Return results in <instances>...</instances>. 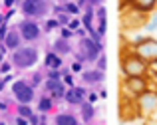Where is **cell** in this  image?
<instances>
[{"mask_svg":"<svg viewBox=\"0 0 157 125\" xmlns=\"http://www.w3.org/2000/svg\"><path fill=\"white\" fill-rule=\"evenodd\" d=\"M147 68H149V66H147L137 54H133V50L127 52L125 56L121 54V72L125 74L127 78H145Z\"/></svg>","mask_w":157,"mask_h":125,"instance_id":"6da1fadb","label":"cell"},{"mask_svg":"<svg viewBox=\"0 0 157 125\" xmlns=\"http://www.w3.org/2000/svg\"><path fill=\"white\" fill-rule=\"evenodd\" d=\"M133 54H137V56L141 58L147 66H149V64H155V62H157V40L145 38V40L135 42Z\"/></svg>","mask_w":157,"mask_h":125,"instance_id":"7a4b0ae2","label":"cell"},{"mask_svg":"<svg viewBox=\"0 0 157 125\" xmlns=\"http://www.w3.org/2000/svg\"><path fill=\"white\" fill-rule=\"evenodd\" d=\"M135 107H137V115L141 117H151V115L157 113V91H149L141 93L135 101Z\"/></svg>","mask_w":157,"mask_h":125,"instance_id":"3957f363","label":"cell"},{"mask_svg":"<svg viewBox=\"0 0 157 125\" xmlns=\"http://www.w3.org/2000/svg\"><path fill=\"white\" fill-rule=\"evenodd\" d=\"M121 28L123 30H135V28L143 26L147 22V14L145 12H139L135 8H129V10L121 12Z\"/></svg>","mask_w":157,"mask_h":125,"instance_id":"277c9868","label":"cell"},{"mask_svg":"<svg viewBox=\"0 0 157 125\" xmlns=\"http://www.w3.org/2000/svg\"><path fill=\"white\" fill-rule=\"evenodd\" d=\"M38 60V52L34 48H18L12 56V62H14L16 68H32Z\"/></svg>","mask_w":157,"mask_h":125,"instance_id":"5b68a950","label":"cell"},{"mask_svg":"<svg viewBox=\"0 0 157 125\" xmlns=\"http://www.w3.org/2000/svg\"><path fill=\"white\" fill-rule=\"evenodd\" d=\"M100 50H101L100 42H96L92 38H84L80 42V58H84V60L94 62L98 56H100Z\"/></svg>","mask_w":157,"mask_h":125,"instance_id":"8992f818","label":"cell"},{"mask_svg":"<svg viewBox=\"0 0 157 125\" xmlns=\"http://www.w3.org/2000/svg\"><path fill=\"white\" fill-rule=\"evenodd\" d=\"M22 12L26 16H32V18L44 16L48 12V2L46 0H24L22 2Z\"/></svg>","mask_w":157,"mask_h":125,"instance_id":"52a82bcc","label":"cell"},{"mask_svg":"<svg viewBox=\"0 0 157 125\" xmlns=\"http://www.w3.org/2000/svg\"><path fill=\"white\" fill-rule=\"evenodd\" d=\"M125 93L131 95V97H139L141 93L147 91V80L145 78H125Z\"/></svg>","mask_w":157,"mask_h":125,"instance_id":"ba28073f","label":"cell"},{"mask_svg":"<svg viewBox=\"0 0 157 125\" xmlns=\"http://www.w3.org/2000/svg\"><path fill=\"white\" fill-rule=\"evenodd\" d=\"M12 91H14V97L18 99L20 103H24V105L34 99V89H32V85H28L26 81H16L14 85H12Z\"/></svg>","mask_w":157,"mask_h":125,"instance_id":"9c48e42d","label":"cell"},{"mask_svg":"<svg viewBox=\"0 0 157 125\" xmlns=\"http://www.w3.org/2000/svg\"><path fill=\"white\" fill-rule=\"evenodd\" d=\"M119 117H121L123 121H131V119L137 117V107H135V103L129 105V99L127 97L119 99Z\"/></svg>","mask_w":157,"mask_h":125,"instance_id":"30bf717a","label":"cell"},{"mask_svg":"<svg viewBox=\"0 0 157 125\" xmlns=\"http://www.w3.org/2000/svg\"><path fill=\"white\" fill-rule=\"evenodd\" d=\"M20 36H22L24 40H36L40 36V28L36 26L32 20H24V22H20Z\"/></svg>","mask_w":157,"mask_h":125,"instance_id":"8fae6325","label":"cell"},{"mask_svg":"<svg viewBox=\"0 0 157 125\" xmlns=\"http://www.w3.org/2000/svg\"><path fill=\"white\" fill-rule=\"evenodd\" d=\"M129 4L135 8V10H139V12H151L155 8V4H157V0H129Z\"/></svg>","mask_w":157,"mask_h":125,"instance_id":"7c38bea8","label":"cell"},{"mask_svg":"<svg viewBox=\"0 0 157 125\" xmlns=\"http://www.w3.org/2000/svg\"><path fill=\"white\" fill-rule=\"evenodd\" d=\"M66 99H68V103H78V105H80V103L84 101V89H82V87H72V89L66 93Z\"/></svg>","mask_w":157,"mask_h":125,"instance_id":"4fadbf2b","label":"cell"},{"mask_svg":"<svg viewBox=\"0 0 157 125\" xmlns=\"http://www.w3.org/2000/svg\"><path fill=\"white\" fill-rule=\"evenodd\" d=\"M46 87L52 91L56 97H64L66 95V89H64V85H62V81L60 80H48L46 81Z\"/></svg>","mask_w":157,"mask_h":125,"instance_id":"5bb4252c","label":"cell"},{"mask_svg":"<svg viewBox=\"0 0 157 125\" xmlns=\"http://www.w3.org/2000/svg\"><path fill=\"white\" fill-rule=\"evenodd\" d=\"M18 46H20V34L18 32H8L6 34V48L18 50Z\"/></svg>","mask_w":157,"mask_h":125,"instance_id":"9a60e30c","label":"cell"},{"mask_svg":"<svg viewBox=\"0 0 157 125\" xmlns=\"http://www.w3.org/2000/svg\"><path fill=\"white\" fill-rule=\"evenodd\" d=\"M56 125H78V121H76V117L70 115V113H60L56 117Z\"/></svg>","mask_w":157,"mask_h":125,"instance_id":"2e32d148","label":"cell"},{"mask_svg":"<svg viewBox=\"0 0 157 125\" xmlns=\"http://www.w3.org/2000/svg\"><path fill=\"white\" fill-rule=\"evenodd\" d=\"M101 80H104V74H101L100 70L84 74V81H88V83H98V81H101Z\"/></svg>","mask_w":157,"mask_h":125,"instance_id":"e0dca14e","label":"cell"},{"mask_svg":"<svg viewBox=\"0 0 157 125\" xmlns=\"http://www.w3.org/2000/svg\"><path fill=\"white\" fill-rule=\"evenodd\" d=\"M98 24H100V28H98V36L105 34V10H104V8L98 10Z\"/></svg>","mask_w":157,"mask_h":125,"instance_id":"ac0fdd59","label":"cell"},{"mask_svg":"<svg viewBox=\"0 0 157 125\" xmlns=\"http://www.w3.org/2000/svg\"><path fill=\"white\" fill-rule=\"evenodd\" d=\"M46 66L48 68H60L62 66V60H60V56H56V54H48L46 56Z\"/></svg>","mask_w":157,"mask_h":125,"instance_id":"d6986e66","label":"cell"},{"mask_svg":"<svg viewBox=\"0 0 157 125\" xmlns=\"http://www.w3.org/2000/svg\"><path fill=\"white\" fill-rule=\"evenodd\" d=\"M54 48H56L58 54H68V52H70V46H68V42H66L64 38H62V40H56Z\"/></svg>","mask_w":157,"mask_h":125,"instance_id":"ffe728a7","label":"cell"},{"mask_svg":"<svg viewBox=\"0 0 157 125\" xmlns=\"http://www.w3.org/2000/svg\"><path fill=\"white\" fill-rule=\"evenodd\" d=\"M82 115H84L86 121H90V119L94 117V107L90 105V103H84V105H82Z\"/></svg>","mask_w":157,"mask_h":125,"instance_id":"44dd1931","label":"cell"},{"mask_svg":"<svg viewBox=\"0 0 157 125\" xmlns=\"http://www.w3.org/2000/svg\"><path fill=\"white\" fill-rule=\"evenodd\" d=\"M92 18H94V10L88 8V12H86V16H84V24H86L88 30H92Z\"/></svg>","mask_w":157,"mask_h":125,"instance_id":"7402d4cb","label":"cell"},{"mask_svg":"<svg viewBox=\"0 0 157 125\" xmlns=\"http://www.w3.org/2000/svg\"><path fill=\"white\" fill-rule=\"evenodd\" d=\"M38 105H40V111H50V109H52V101H50L48 97H42Z\"/></svg>","mask_w":157,"mask_h":125,"instance_id":"603a6c76","label":"cell"},{"mask_svg":"<svg viewBox=\"0 0 157 125\" xmlns=\"http://www.w3.org/2000/svg\"><path fill=\"white\" fill-rule=\"evenodd\" d=\"M20 115H22V117H30V115H32L30 107H26V105H20Z\"/></svg>","mask_w":157,"mask_h":125,"instance_id":"cb8c5ba5","label":"cell"},{"mask_svg":"<svg viewBox=\"0 0 157 125\" xmlns=\"http://www.w3.org/2000/svg\"><path fill=\"white\" fill-rule=\"evenodd\" d=\"M66 10L74 14V12H78V6H76V4H66Z\"/></svg>","mask_w":157,"mask_h":125,"instance_id":"d4e9b609","label":"cell"},{"mask_svg":"<svg viewBox=\"0 0 157 125\" xmlns=\"http://www.w3.org/2000/svg\"><path fill=\"white\" fill-rule=\"evenodd\" d=\"M58 22H62V24H70V20H68V16H66V14H60V16H58Z\"/></svg>","mask_w":157,"mask_h":125,"instance_id":"484cf974","label":"cell"},{"mask_svg":"<svg viewBox=\"0 0 157 125\" xmlns=\"http://www.w3.org/2000/svg\"><path fill=\"white\" fill-rule=\"evenodd\" d=\"M98 66H100V72H104V70H105V58L104 56H100V64H98Z\"/></svg>","mask_w":157,"mask_h":125,"instance_id":"4316f807","label":"cell"},{"mask_svg":"<svg viewBox=\"0 0 157 125\" xmlns=\"http://www.w3.org/2000/svg\"><path fill=\"white\" fill-rule=\"evenodd\" d=\"M78 26H80L78 20H72V22H70V28H72V30H78Z\"/></svg>","mask_w":157,"mask_h":125,"instance_id":"83f0119b","label":"cell"},{"mask_svg":"<svg viewBox=\"0 0 157 125\" xmlns=\"http://www.w3.org/2000/svg\"><path fill=\"white\" fill-rule=\"evenodd\" d=\"M58 26V22H48L46 24V30H52V28H56Z\"/></svg>","mask_w":157,"mask_h":125,"instance_id":"f1b7e54d","label":"cell"},{"mask_svg":"<svg viewBox=\"0 0 157 125\" xmlns=\"http://www.w3.org/2000/svg\"><path fill=\"white\" fill-rule=\"evenodd\" d=\"M80 68H82L80 64H74V66H72V70H74V72H80Z\"/></svg>","mask_w":157,"mask_h":125,"instance_id":"f546056e","label":"cell"},{"mask_svg":"<svg viewBox=\"0 0 157 125\" xmlns=\"http://www.w3.org/2000/svg\"><path fill=\"white\" fill-rule=\"evenodd\" d=\"M18 125H26V119H24V117H20V119H18Z\"/></svg>","mask_w":157,"mask_h":125,"instance_id":"4dcf8cb0","label":"cell"},{"mask_svg":"<svg viewBox=\"0 0 157 125\" xmlns=\"http://www.w3.org/2000/svg\"><path fill=\"white\" fill-rule=\"evenodd\" d=\"M4 2H6V6H12V4H14L16 0H4Z\"/></svg>","mask_w":157,"mask_h":125,"instance_id":"1f68e13d","label":"cell"},{"mask_svg":"<svg viewBox=\"0 0 157 125\" xmlns=\"http://www.w3.org/2000/svg\"><path fill=\"white\" fill-rule=\"evenodd\" d=\"M2 87H4V81H0V89H2Z\"/></svg>","mask_w":157,"mask_h":125,"instance_id":"d6a6232c","label":"cell"},{"mask_svg":"<svg viewBox=\"0 0 157 125\" xmlns=\"http://www.w3.org/2000/svg\"><path fill=\"white\" fill-rule=\"evenodd\" d=\"M0 109H4V103H0Z\"/></svg>","mask_w":157,"mask_h":125,"instance_id":"836d02e7","label":"cell"},{"mask_svg":"<svg viewBox=\"0 0 157 125\" xmlns=\"http://www.w3.org/2000/svg\"><path fill=\"white\" fill-rule=\"evenodd\" d=\"M0 60H2V52H0Z\"/></svg>","mask_w":157,"mask_h":125,"instance_id":"e575fe53","label":"cell"},{"mask_svg":"<svg viewBox=\"0 0 157 125\" xmlns=\"http://www.w3.org/2000/svg\"><path fill=\"white\" fill-rule=\"evenodd\" d=\"M0 22H2V16H0Z\"/></svg>","mask_w":157,"mask_h":125,"instance_id":"d590c367","label":"cell"}]
</instances>
